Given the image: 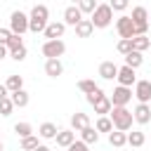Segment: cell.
Returning a JSON list of instances; mask_svg holds the SVG:
<instances>
[{
  "label": "cell",
  "mask_w": 151,
  "mask_h": 151,
  "mask_svg": "<svg viewBox=\"0 0 151 151\" xmlns=\"http://www.w3.org/2000/svg\"><path fill=\"white\" fill-rule=\"evenodd\" d=\"M50 24V9L47 5H33L28 14V31L31 33H42Z\"/></svg>",
  "instance_id": "6da1fadb"
},
{
  "label": "cell",
  "mask_w": 151,
  "mask_h": 151,
  "mask_svg": "<svg viewBox=\"0 0 151 151\" xmlns=\"http://www.w3.org/2000/svg\"><path fill=\"white\" fill-rule=\"evenodd\" d=\"M109 116L113 120V127L116 130H123V132H127L132 127V123H134V116H132V111L127 106H113Z\"/></svg>",
  "instance_id": "7a4b0ae2"
},
{
  "label": "cell",
  "mask_w": 151,
  "mask_h": 151,
  "mask_svg": "<svg viewBox=\"0 0 151 151\" xmlns=\"http://www.w3.org/2000/svg\"><path fill=\"white\" fill-rule=\"evenodd\" d=\"M90 19H92L94 28H106V26H111V21H113V9H111V5H109V2L97 5V9L90 14Z\"/></svg>",
  "instance_id": "3957f363"
},
{
  "label": "cell",
  "mask_w": 151,
  "mask_h": 151,
  "mask_svg": "<svg viewBox=\"0 0 151 151\" xmlns=\"http://www.w3.org/2000/svg\"><path fill=\"white\" fill-rule=\"evenodd\" d=\"M40 52H42L45 59H59V57H64V52H66V42H64L61 38H57V40H45L42 47H40Z\"/></svg>",
  "instance_id": "277c9868"
},
{
  "label": "cell",
  "mask_w": 151,
  "mask_h": 151,
  "mask_svg": "<svg viewBox=\"0 0 151 151\" xmlns=\"http://www.w3.org/2000/svg\"><path fill=\"white\" fill-rule=\"evenodd\" d=\"M9 31L17 33V35H24L28 31V14L21 12V9H14L9 14Z\"/></svg>",
  "instance_id": "5b68a950"
},
{
  "label": "cell",
  "mask_w": 151,
  "mask_h": 151,
  "mask_svg": "<svg viewBox=\"0 0 151 151\" xmlns=\"http://www.w3.org/2000/svg\"><path fill=\"white\" fill-rule=\"evenodd\" d=\"M109 97H111V104H113V106H127L130 99L134 97V92H132V87L118 85V87H113V92H111Z\"/></svg>",
  "instance_id": "8992f818"
},
{
  "label": "cell",
  "mask_w": 151,
  "mask_h": 151,
  "mask_svg": "<svg viewBox=\"0 0 151 151\" xmlns=\"http://www.w3.org/2000/svg\"><path fill=\"white\" fill-rule=\"evenodd\" d=\"M116 31L120 38H134V21L130 14H123L116 19Z\"/></svg>",
  "instance_id": "52a82bcc"
},
{
  "label": "cell",
  "mask_w": 151,
  "mask_h": 151,
  "mask_svg": "<svg viewBox=\"0 0 151 151\" xmlns=\"http://www.w3.org/2000/svg\"><path fill=\"white\" fill-rule=\"evenodd\" d=\"M137 68H132V66H127V64H123V66H118V76H116V80H118V85H125V87H132L134 83H137V73H134Z\"/></svg>",
  "instance_id": "ba28073f"
},
{
  "label": "cell",
  "mask_w": 151,
  "mask_h": 151,
  "mask_svg": "<svg viewBox=\"0 0 151 151\" xmlns=\"http://www.w3.org/2000/svg\"><path fill=\"white\" fill-rule=\"evenodd\" d=\"M134 97H137V101L149 104L151 101V80H137L134 83Z\"/></svg>",
  "instance_id": "9c48e42d"
},
{
  "label": "cell",
  "mask_w": 151,
  "mask_h": 151,
  "mask_svg": "<svg viewBox=\"0 0 151 151\" xmlns=\"http://www.w3.org/2000/svg\"><path fill=\"white\" fill-rule=\"evenodd\" d=\"M64 33H66V24H64V21H50L47 28L42 31L45 40H57V38H61Z\"/></svg>",
  "instance_id": "30bf717a"
},
{
  "label": "cell",
  "mask_w": 151,
  "mask_h": 151,
  "mask_svg": "<svg viewBox=\"0 0 151 151\" xmlns=\"http://www.w3.org/2000/svg\"><path fill=\"white\" fill-rule=\"evenodd\" d=\"M132 116H134V123H139V125H149V123H151V106L139 101V104L134 106Z\"/></svg>",
  "instance_id": "8fae6325"
},
{
  "label": "cell",
  "mask_w": 151,
  "mask_h": 151,
  "mask_svg": "<svg viewBox=\"0 0 151 151\" xmlns=\"http://www.w3.org/2000/svg\"><path fill=\"white\" fill-rule=\"evenodd\" d=\"M80 19H83V12H80L78 5H68V7L64 9V24H66V26H76Z\"/></svg>",
  "instance_id": "7c38bea8"
},
{
  "label": "cell",
  "mask_w": 151,
  "mask_h": 151,
  "mask_svg": "<svg viewBox=\"0 0 151 151\" xmlns=\"http://www.w3.org/2000/svg\"><path fill=\"white\" fill-rule=\"evenodd\" d=\"M54 142H57V146H61V149H68L73 142H76V130H59L57 132V137H54Z\"/></svg>",
  "instance_id": "4fadbf2b"
},
{
  "label": "cell",
  "mask_w": 151,
  "mask_h": 151,
  "mask_svg": "<svg viewBox=\"0 0 151 151\" xmlns=\"http://www.w3.org/2000/svg\"><path fill=\"white\" fill-rule=\"evenodd\" d=\"M87 125H92V123H90V116H87V113H83V111H76V113L71 116V130L80 132V130H85Z\"/></svg>",
  "instance_id": "5bb4252c"
},
{
  "label": "cell",
  "mask_w": 151,
  "mask_h": 151,
  "mask_svg": "<svg viewBox=\"0 0 151 151\" xmlns=\"http://www.w3.org/2000/svg\"><path fill=\"white\" fill-rule=\"evenodd\" d=\"M73 28H76V35H78V38H90V35L94 33V24H92V19H80Z\"/></svg>",
  "instance_id": "9a60e30c"
},
{
  "label": "cell",
  "mask_w": 151,
  "mask_h": 151,
  "mask_svg": "<svg viewBox=\"0 0 151 151\" xmlns=\"http://www.w3.org/2000/svg\"><path fill=\"white\" fill-rule=\"evenodd\" d=\"M99 76H101L104 80H116V76H118V64H113V61H101V64H99Z\"/></svg>",
  "instance_id": "2e32d148"
},
{
  "label": "cell",
  "mask_w": 151,
  "mask_h": 151,
  "mask_svg": "<svg viewBox=\"0 0 151 151\" xmlns=\"http://www.w3.org/2000/svg\"><path fill=\"white\" fill-rule=\"evenodd\" d=\"M92 106H94V113H99V116H109V113H111V109H113V104H111V97H109V94H101Z\"/></svg>",
  "instance_id": "e0dca14e"
},
{
  "label": "cell",
  "mask_w": 151,
  "mask_h": 151,
  "mask_svg": "<svg viewBox=\"0 0 151 151\" xmlns=\"http://www.w3.org/2000/svg\"><path fill=\"white\" fill-rule=\"evenodd\" d=\"M45 73L50 78H59L64 73V64L59 59H45Z\"/></svg>",
  "instance_id": "ac0fdd59"
},
{
  "label": "cell",
  "mask_w": 151,
  "mask_h": 151,
  "mask_svg": "<svg viewBox=\"0 0 151 151\" xmlns=\"http://www.w3.org/2000/svg\"><path fill=\"white\" fill-rule=\"evenodd\" d=\"M109 144L111 146H116V149H123L125 144H127V132H123V130H111L109 132Z\"/></svg>",
  "instance_id": "d6986e66"
},
{
  "label": "cell",
  "mask_w": 151,
  "mask_h": 151,
  "mask_svg": "<svg viewBox=\"0 0 151 151\" xmlns=\"http://www.w3.org/2000/svg\"><path fill=\"white\" fill-rule=\"evenodd\" d=\"M9 97H12V101H14V106H17V109L28 106V101H31V94H28L24 87H21V90H17V92H12Z\"/></svg>",
  "instance_id": "ffe728a7"
},
{
  "label": "cell",
  "mask_w": 151,
  "mask_h": 151,
  "mask_svg": "<svg viewBox=\"0 0 151 151\" xmlns=\"http://www.w3.org/2000/svg\"><path fill=\"white\" fill-rule=\"evenodd\" d=\"M57 132H59V127L54 125V123H42L40 127H38V134H40V139H54L57 137Z\"/></svg>",
  "instance_id": "44dd1931"
},
{
  "label": "cell",
  "mask_w": 151,
  "mask_h": 151,
  "mask_svg": "<svg viewBox=\"0 0 151 151\" xmlns=\"http://www.w3.org/2000/svg\"><path fill=\"white\" fill-rule=\"evenodd\" d=\"M80 139H83L85 144H90V146L97 144V142H99V132H97V127H94V125H87L85 130H80Z\"/></svg>",
  "instance_id": "7402d4cb"
},
{
  "label": "cell",
  "mask_w": 151,
  "mask_h": 151,
  "mask_svg": "<svg viewBox=\"0 0 151 151\" xmlns=\"http://www.w3.org/2000/svg\"><path fill=\"white\" fill-rule=\"evenodd\" d=\"M94 127H97V132L101 134V132H111L113 130V120H111V116H99L97 118V123H94Z\"/></svg>",
  "instance_id": "603a6c76"
},
{
  "label": "cell",
  "mask_w": 151,
  "mask_h": 151,
  "mask_svg": "<svg viewBox=\"0 0 151 151\" xmlns=\"http://www.w3.org/2000/svg\"><path fill=\"white\" fill-rule=\"evenodd\" d=\"M144 142H146V137H144L142 130H132V132H127V144H130V146L139 149V146H144Z\"/></svg>",
  "instance_id": "cb8c5ba5"
},
{
  "label": "cell",
  "mask_w": 151,
  "mask_h": 151,
  "mask_svg": "<svg viewBox=\"0 0 151 151\" xmlns=\"http://www.w3.org/2000/svg\"><path fill=\"white\" fill-rule=\"evenodd\" d=\"M132 21L134 24H144V21H149V9L146 7H142V5H137V7H132Z\"/></svg>",
  "instance_id": "d4e9b609"
},
{
  "label": "cell",
  "mask_w": 151,
  "mask_h": 151,
  "mask_svg": "<svg viewBox=\"0 0 151 151\" xmlns=\"http://www.w3.org/2000/svg\"><path fill=\"white\" fill-rule=\"evenodd\" d=\"M149 47H151V38H149V35H134V38H132V50L144 52V50H149Z\"/></svg>",
  "instance_id": "484cf974"
},
{
  "label": "cell",
  "mask_w": 151,
  "mask_h": 151,
  "mask_svg": "<svg viewBox=\"0 0 151 151\" xmlns=\"http://www.w3.org/2000/svg\"><path fill=\"white\" fill-rule=\"evenodd\" d=\"M125 64H127V66H132V68H139V66L144 64V57H142V52L132 50L130 54H125Z\"/></svg>",
  "instance_id": "4316f807"
},
{
  "label": "cell",
  "mask_w": 151,
  "mask_h": 151,
  "mask_svg": "<svg viewBox=\"0 0 151 151\" xmlns=\"http://www.w3.org/2000/svg\"><path fill=\"white\" fill-rule=\"evenodd\" d=\"M5 85H7L9 94H12V92H17V90H21V87H24V78L14 73V76H9V78H7V83H5Z\"/></svg>",
  "instance_id": "83f0119b"
},
{
  "label": "cell",
  "mask_w": 151,
  "mask_h": 151,
  "mask_svg": "<svg viewBox=\"0 0 151 151\" xmlns=\"http://www.w3.org/2000/svg\"><path fill=\"white\" fill-rule=\"evenodd\" d=\"M97 87H99V85H97L94 80H90V78H83V80H78V90H80L83 94H92Z\"/></svg>",
  "instance_id": "f1b7e54d"
},
{
  "label": "cell",
  "mask_w": 151,
  "mask_h": 151,
  "mask_svg": "<svg viewBox=\"0 0 151 151\" xmlns=\"http://www.w3.org/2000/svg\"><path fill=\"white\" fill-rule=\"evenodd\" d=\"M14 132H17V137L21 139V137H28V134H33V125L31 123H26V120H21V123H17L14 125Z\"/></svg>",
  "instance_id": "f546056e"
},
{
  "label": "cell",
  "mask_w": 151,
  "mask_h": 151,
  "mask_svg": "<svg viewBox=\"0 0 151 151\" xmlns=\"http://www.w3.org/2000/svg\"><path fill=\"white\" fill-rule=\"evenodd\" d=\"M17 106H14V101H12V97H5V99H0V116H12V111H14Z\"/></svg>",
  "instance_id": "4dcf8cb0"
},
{
  "label": "cell",
  "mask_w": 151,
  "mask_h": 151,
  "mask_svg": "<svg viewBox=\"0 0 151 151\" xmlns=\"http://www.w3.org/2000/svg\"><path fill=\"white\" fill-rule=\"evenodd\" d=\"M38 144H40V142H38V137H35V134L21 137V151H33V149H35Z\"/></svg>",
  "instance_id": "1f68e13d"
},
{
  "label": "cell",
  "mask_w": 151,
  "mask_h": 151,
  "mask_svg": "<svg viewBox=\"0 0 151 151\" xmlns=\"http://www.w3.org/2000/svg\"><path fill=\"white\" fill-rule=\"evenodd\" d=\"M116 50H118L123 57H125V54H130V52H132V38H120V40H118V45H116Z\"/></svg>",
  "instance_id": "d6a6232c"
},
{
  "label": "cell",
  "mask_w": 151,
  "mask_h": 151,
  "mask_svg": "<svg viewBox=\"0 0 151 151\" xmlns=\"http://www.w3.org/2000/svg\"><path fill=\"white\" fill-rule=\"evenodd\" d=\"M97 5H99L97 0H80V2H78V7H80L83 14H92V12L97 9Z\"/></svg>",
  "instance_id": "836d02e7"
},
{
  "label": "cell",
  "mask_w": 151,
  "mask_h": 151,
  "mask_svg": "<svg viewBox=\"0 0 151 151\" xmlns=\"http://www.w3.org/2000/svg\"><path fill=\"white\" fill-rule=\"evenodd\" d=\"M26 54H28L26 45H21V47H17V50H9V57H12L14 61H24V59H26Z\"/></svg>",
  "instance_id": "e575fe53"
},
{
  "label": "cell",
  "mask_w": 151,
  "mask_h": 151,
  "mask_svg": "<svg viewBox=\"0 0 151 151\" xmlns=\"http://www.w3.org/2000/svg\"><path fill=\"white\" fill-rule=\"evenodd\" d=\"M109 5H111L113 12H125L127 5H130V0H109Z\"/></svg>",
  "instance_id": "d590c367"
},
{
  "label": "cell",
  "mask_w": 151,
  "mask_h": 151,
  "mask_svg": "<svg viewBox=\"0 0 151 151\" xmlns=\"http://www.w3.org/2000/svg\"><path fill=\"white\" fill-rule=\"evenodd\" d=\"M21 45H24V38L17 35V33H12V38L7 40V50H17V47H21Z\"/></svg>",
  "instance_id": "8d00e7d4"
},
{
  "label": "cell",
  "mask_w": 151,
  "mask_h": 151,
  "mask_svg": "<svg viewBox=\"0 0 151 151\" xmlns=\"http://www.w3.org/2000/svg\"><path fill=\"white\" fill-rule=\"evenodd\" d=\"M66 151H90V144H85L83 139H76V142H73Z\"/></svg>",
  "instance_id": "74e56055"
},
{
  "label": "cell",
  "mask_w": 151,
  "mask_h": 151,
  "mask_svg": "<svg viewBox=\"0 0 151 151\" xmlns=\"http://www.w3.org/2000/svg\"><path fill=\"white\" fill-rule=\"evenodd\" d=\"M101 94H104V90H101V87H97V90H94L92 94H85V97H87V101H90V104H94V101H97V99H99Z\"/></svg>",
  "instance_id": "f35d334b"
},
{
  "label": "cell",
  "mask_w": 151,
  "mask_h": 151,
  "mask_svg": "<svg viewBox=\"0 0 151 151\" xmlns=\"http://www.w3.org/2000/svg\"><path fill=\"white\" fill-rule=\"evenodd\" d=\"M9 38H12V31L9 28H0V45H7Z\"/></svg>",
  "instance_id": "ab89813d"
},
{
  "label": "cell",
  "mask_w": 151,
  "mask_h": 151,
  "mask_svg": "<svg viewBox=\"0 0 151 151\" xmlns=\"http://www.w3.org/2000/svg\"><path fill=\"white\" fill-rule=\"evenodd\" d=\"M5 97H9V90H7L5 83H0V99H5Z\"/></svg>",
  "instance_id": "60d3db41"
},
{
  "label": "cell",
  "mask_w": 151,
  "mask_h": 151,
  "mask_svg": "<svg viewBox=\"0 0 151 151\" xmlns=\"http://www.w3.org/2000/svg\"><path fill=\"white\" fill-rule=\"evenodd\" d=\"M9 54V50H7V45H0V59H5Z\"/></svg>",
  "instance_id": "b9f144b4"
},
{
  "label": "cell",
  "mask_w": 151,
  "mask_h": 151,
  "mask_svg": "<svg viewBox=\"0 0 151 151\" xmlns=\"http://www.w3.org/2000/svg\"><path fill=\"white\" fill-rule=\"evenodd\" d=\"M33 151H52V149H50V146H45V144H38Z\"/></svg>",
  "instance_id": "7bdbcfd3"
},
{
  "label": "cell",
  "mask_w": 151,
  "mask_h": 151,
  "mask_svg": "<svg viewBox=\"0 0 151 151\" xmlns=\"http://www.w3.org/2000/svg\"><path fill=\"white\" fill-rule=\"evenodd\" d=\"M71 2H73V5H78V2H80V0H71Z\"/></svg>",
  "instance_id": "ee69618b"
},
{
  "label": "cell",
  "mask_w": 151,
  "mask_h": 151,
  "mask_svg": "<svg viewBox=\"0 0 151 151\" xmlns=\"http://www.w3.org/2000/svg\"><path fill=\"white\" fill-rule=\"evenodd\" d=\"M0 151H2V142H0Z\"/></svg>",
  "instance_id": "f6af8a7d"
},
{
  "label": "cell",
  "mask_w": 151,
  "mask_h": 151,
  "mask_svg": "<svg viewBox=\"0 0 151 151\" xmlns=\"http://www.w3.org/2000/svg\"><path fill=\"white\" fill-rule=\"evenodd\" d=\"M149 19H151V12H149Z\"/></svg>",
  "instance_id": "bcb514c9"
},
{
  "label": "cell",
  "mask_w": 151,
  "mask_h": 151,
  "mask_svg": "<svg viewBox=\"0 0 151 151\" xmlns=\"http://www.w3.org/2000/svg\"><path fill=\"white\" fill-rule=\"evenodd\" d=\"M0 142H2V139H0Z\"/></svg>",
  "instance_id": "7dc6e473"
}]
</instances>
